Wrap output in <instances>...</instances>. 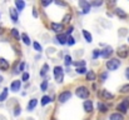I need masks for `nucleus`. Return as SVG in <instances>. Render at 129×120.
Instances as JSON below:
<instances>
[{
    "instance_id": "obj_21",
    "label": "nucleus",
    "mask_w": 129,
    "mask_h": 120,
    "mask_svg": "<svg viewBox=\"0 0 129 120\" xmlns=\"http://www.w3.org/2000/svg\"><path fill=\"white\" fill-rule=\"evenodd\" d=\"M51 99H53V98H50V96H43V99H42V105L49 104V103L51 101Z\"/></svg>"
},
{
    "instance_id": "obj_43",
    "label": "nucleus",
    "mask_w": 129,
    "mask_h": 120,
    "mask_svg": "<svg viewBox=\"0 0 129 120\" xmlns=\"http://www.w3.org/2000/svg\"><path fill=\"white\" fill-rule=\"evenodd\" d=\"M73 30H74V28H73V26H70V28L68 29V31H67V34H70V33H72Z\"/></svg>"
},
{
    "instance_id": "obj_30",
    "label": "nucleus",
    "mask_w": 129,
    "mask_h": 120,
    "mask_svg": "<svg viewBox=\"0 0 129 120\" xmlns=\"http://www.w3.org/2000/svg\"><path fill=\"white\" fill-rule=\"evenodd\" d=\"M11 35H13L15 39H19V33H18L16 29H13V30H11Z\"/></svg>"
},
{
    "instance_id": "obj_7",
    "label": "nucleus",
    "mask_w": 129,
    "mask_h": 120,
    "mask_svg": "<svg viewBox=\"0 0 129 120\" xmlns=\"http://www.w3.org/2000/svg\"><path fill=\"white\" fill-rule=\"evenodd\" d=\"M83 106H84V110H85L86 113H91L93 111V108H94L91 100H85L84 104H83Z\"/></svg>"
},
{
    "instance_id": "obj_6",
    "label": "nucleus",
    "mask_w": 129,
    "mask_h": 120,
    "mask_svg": "<svg viewBox=\"0 0 129 120\" xmlns=\"http://www.w3.org/2000/svg\"><path fill=\"white\" fill-rule=\"evenodd\" d=\"M70 96H72V93L70 91H64V93H61L59 95V101L60 103H65V101H68L70 99Z\"/></svg>"
},
{
    "instance_id": "obj_16",
    "label": "nucleus",
    "mask_w": 129,
    "mask_h": 120,
    "mask_svg": "<svg viewBox=\"0 0 129 120\" xmlns=\"http://www.w3.org/2000/svg\"><path fill=\"white\" fill-rule=\"evenodd\" d=\"M15 5H16V10L18 11H21L25 8V3L24 1H20V0H16L15 1Z\"/></svg>"
},
{
    "instance_id": "obj_34",
    "label": "nucleus",
    "mask_w": 129,
    "mask_h": 120,
    "mask_svg": "<svg viewBox=\"0 0 129 120\" xmlns=\"http://www.w3.org/2000/svg\"><path fill=\"white\" fill-rule=\"evenodd\" d=\"M40 88H42V90H43V91H45V90H46V88H48V81H44V83H42Z\"/></svg>"
},
{
    "instance_id": "obj_22",
    "label": "nucleus",
    "mask_w": 129,
    "mask_h": 120,
    "mask_svg": "<svg viewBox=\"0 0 129 120\" xmlns=\"http://www.w3.org/2000/svg\"><path fill=\"white\" fill-rule=\"evenodd\" d=\"M82 33H83V36L85 38L86 41H88V43H90V41H91V35H90V34H89L86 30H83Z\"/></svg>"
},
{
    "instance_id": "obj_44",
    "label": "nucleus",
    "mask_w": 129,
    "mask_h": 120,
    "mask_svg": "<svg viewBox=\"0 0 129 120\" xmlns=\"http://www.w3.org/2000/svg\"><path fill=\"white\" fill-rule=\"evenodd\" d=\"M125 76H127V79L129 80V68L127 69V70H125Z\"/></svg>"
},
{
    "instance_id": "obj_10",
    "label": "nucleus",
    "mask_w": 129,
    "mask_h": 120,
    "mask_svg": "<svg viewBox=\"0 0 129 120\" xmlns=\"http://www.w3.org/2000/svg\"><path fill=\"white\" fill-rule=\"evenodd\" d=\"M20 85H21V81L20 80H14L11 83V85H10V89L13 91H19L20 90Z\"/></svg>"
},
{
    "instance_id": "obj_4",
    "label": "nucleus",
    "mask_w": 129,
    "mask_h": 120,
    "mask_svg": "<svg viewBox=\"0 0 129 120\" xmlns=\"http://www.w3.org/2000/svg\"><path fill=\"white\" fill-rule=\"evenodd\" d=\"M128 109H129V100L128 99H124L120 104H118L117 105V110L119 111V113H127L128 111Z\"/></svg>"
},
{
    "instance_id": "obj_14",
    "label": "nucleus",
    "mask_w": 129,
    "mask_h": 120,
    "mask_svg": "<svg viewBox=\"0 0 129 120\" xmlns=\"http://www.w3.org/2000/svg\"><path fill=\"white\" fill-rule=\"evenodd\" d=\"M56 39H58V41L60 43V44H67L68 41H67V35L65 34H58L56 35Z\"/></svg>"
},
{
    "instance_id": "obj_37",
    "label": "nucleus",
    "mask_w": 129,
    "mask_h": 120,
    "mask_svg": "<svg viewBox=\"0 0 129 120\" xmlns=\"http://www.w3.org/2000/svg\"><path fill=\"white\" fill-rule=\"evenodd\" d=\"M28 79H29V74L28 73H24L23 74V81H26Z\"/></svg>"
},
{
    "instance_id": "obj_23",
    "label": "nucleus",
    "mask_w": 129,
    "mask_h": 120,
    "mask_svg": "<svg viewBox=\"0 0 129 120\" xmlns=\"http://www.w3.org/2000/svg\"><path fill=\"white\" fill-rule=\"evenodd\" d=\"M98 108H99V110H100L102 113H105V111L108 110L107 105H105V104H103V103H99V104H98Z\"/></svg>"
},
{
    "instance_id": "obj_5",
    "label": "nucleus",
    "mask_w": 129,
    "mask_h": 120,
    "mask_svg": "<svg viewBox=\"0 0 129 120\" xmlns=\"http://www.w3.org/2000/svg\"><path fill=\"white\" fill-rule=\"evenodd\" d=\"M118 56L119 58H123V59H125L127 56L129 55V48L127 45H123V46H120L119 49H118Z\"/></svg>"
},
{
    "instance_id": "obj_39",
    "label": "nucleus",
    "mask_w": 129,
    "mask_h": 120,
    "mask_svg": "<svg viewBox=\"0 0 129 120\" xmlns=\"http://www.w3.org/2000/svg\"><path fill=\"white\" fill-rule=\"evenodd\" d=\"M49 4H51V1H42V5L43 6H48Z\"/></svg>"
},
{
    "instance_id": "obj_40",
    "label": "nucleus",
    "mask_w": 129,
    "mask_h": 120,
    "mask_svg": "<svg viewBox=\"0 0 129 120\" xmlns=\"http://www.w3.org/2000/svg\"><path fill=\"white\" fill-rule=\"evenodd\" d=\"M103 4V1H95V3H93L91 5H95V6H99V5H102Z\"/></svg>"
},
{
    "instance_id": "obj_3",
    "label": "nucleus",
    "mask_w": 129,
    "mask_h": 120,
    "mask_svg": "<svg viewBox=\"0 0 129 120\" xmlns=\"http://www.w3.org/2000/svg\"><path fill=\"white\" fill-rule=\"evenodd\" d=\"M54 76H55V80H56L58 83H61L63 79H64L63 68H60V66H55V68H54Z\"/></svg>"
},
{
    "instance_id": "obj_33",
    "label": "nucleus",
    "mask_w": 129,
    "mask_h": 120,
    "mask_svg": "<svg viewBox=\"0 0 129 120\" xmlns=\"http://www.w3.org/2000/svg\"><path fill=\"white\" fill-rule=\"evenodd\" d=\"M70 18H72V15H70V14H67V15L64 16V24L69 23V21H70Z\"/></svg>"
},
{
    "instance_id": "obj_17",
    "label": "nucleus",
    "mask_w": 129,
    "mask_h": 120,
    "mask_svg": "<svg viewBox=\"0 0 129 120\" xmlns=\"http://www.w3.org/2000/svg\"><path fill=\"white\" fill-rule=\"evenodd\" d=\"M115 13H117V15H118L120 19H125V18H127V13H125L124 10H122V9H117Z\"/></svg>"
},
{
    "instance_id": "obj_32",
    "label": "nucleus",
    "mask_w": 129,
    "mask_h": 120,
    "mask_svg": "<svg viewBox=\"0 0 129 120\" xmlns=\"http://www.w3.org/2000/svg\"><path fill=\"white\" fill-rule=\"evenodd\" d=\"M77 73H78V74H85L86 69L85 68H78V69H77Z\"/></svg>"
},
{
    "instance_id": "obj_25",
    "label": "nucleus",
    "mask_w": 129,
    "mask_h": 120,
    "mask_svg": "<svg viewBox=\"0 0 129 120\" xmlns=\"http://www.w3.org/2000/svg\"><path fill=\"white\" fill-rule=\"evenodd\" d=\"M73 65H75V66H79V68H84V65H85V61H84V60H80V61H74V63H73Z\"/></svg>"
},
{
    "instance_id": "obj_18",
    "label": "nucleus",
    "mask_w": 129,
    "mask_h": 120,
    "mask_svg": "<svg viewBox=\"0 0 129 120\" xmlns=\"http://www.w3.org/2000/svg\"><path fill=\"white\" fill-rule=\"evenodd\" d=\"M37 103H38V101H37V99H31V100L29 101V105H28V110H29V111H31V110H33V109H34V108L37 106Z\"/></svg>"
},
{
    "instance_id": "obj_38",
    "label": "nucleus",
    "mask_w": 129,
    "mask_h": 120,
    "mask_svg": "<svg viewBox=\"0 0 129 120\" xmlns=\"http://www.w3.org/2000/svg\"><path fill=\"white\" fill-rule=\"evenodd\" d=\"M24 68H25V64H24V63H21V64H20V66H19V71H23V70H24Z\"/></svg>"
},
{
    "instance_id": "obj_24",
    "label": "nucleus",
    "mask_w": 129,
    "mask_h": 120,
    "mask_svg": "<svg viewBox=\"0 0 129 120\" xmlns=\"http://www.w3.org/2000/svg\"><path fill=\"white\" fill-rule=\"evenodd\" d=\"M6 96H8V89H4L3 93H1V95H0V101H4L6 99Z\"/></svg>"
},
{
    "instance_id": "obj_31",
    "label": "nucleus",
    "mask_w": 129,
    "mask_h": 120,
    "mask_svg": "<svg viewBox=\"0 0 129 120\" xmlns=\"http://www.w3.org/2000/svg\"><path fill=\"white\" fill-rule=\"evenodd\" d=\"M64 60H65V64H67V65H70V64H72V58H70L69 55H65Z\"/></svg>"
},
{
    "instance_id": "obj_11",
    "label": "nucleus",
    "mask_w": 129,
    "mask_h": 120,
    "mask_svg": "<svg viewBox=\"0 0 129 120\" xmlns=\"http://www.w3.org/2000/svg\"><path fill=\"white\" fill-rule=\"evenodd\" d=\"M10 18H11V20L14 21V23H16L18 21V10L16 9H10Z\"/></svg>"
},
{
    "instance_id": "obj_28",
    "label": "nucleus",
    "mask_w": 129,
    "mask_h": 120,
    "mask_svg": "<svg viewBox=\"0 0 129 120\" xmlns=\"http://www.w3.org/2000/svg\"><path fill=\"white\" fill-rule=\"evenodd\" d=\"M33 46H34V49H35L37 51H42V46H40L37 41H34V43H33Z\"/></svg>"
},
{
    "instance_id": "obj_36",
    "label": "nucleus",
    "mask_w": 129,
    "mask_h": 120,
    "mask_svg": "<svg viewBox=\"0 0 129 120\" xmlns=\"http://www.w3.org/2000/svg\"><path fill=\"white\" fill-rule=\"evenodd\" d=\"M99 55H100L99 50H94V53H93V58H94V59H96V58H98Z\"/></svg>"
},
{
    "instance_id": "obj_20",
    "label": "nucleus",
    "mask_w": 129,
    "mask_h": 120,
    "mask_svg": "<svg viewBox=\"0 0 129 120\" xmlns=\"http://www.w3.org/2000/svg\"><path fill=\"white\" fill-rule=\"evenodd\" d=\"M102 95H103V98H104V99H113V98H114V95H113V94H110V93H109V91H107V90H103V94H102Z\"/></svg>"
},
{
    "instance_id": "obj_26",
    "label": "nucleus",
    "mask_w": 129,
    "mask_h": 120,
    "mask_svg": "<svg viewBox=\"0 0 129 120\" xmlns=\"http://www.w3.org/2000/svg\"><path fill=\"white\" fill-rule=\"evenodd\" d=\"M21 39H23V41H24V44L30 45V39L28 38V35H26V34H23V35H21Z\"/></svg>"
},
{
    "instance_id": "obj_42",
    "label": "nucleus",
    "mask_w": 129,
    "mask_h": 120,
    "mask_svg": "<svg viewBox=\"0 0 129 120\" xmlns=\"http://www.w3.org/2000/svg\"><path fill=\"white\" fill-rule=\"evenodd\" d=\"M19 114H20V108L16 106V109H15V115H19Z\"/></svg>"
},
{
    "instance_id": "obj_13",
    "label": "nucleus",
    "mask_w": 129,
    "mask_h": 120,
    "mask_svg": "<svg viewBox=\"0 0 129 120\" xmlns=\"http://www.w3.org/2000/svg\"><path fill=\"white\" fill-rule=\"evenodd\" d=\"M0 69L1 70H8L9 69V63L5 60V59H0Z\"/></svg>"
},
{
    "instance_id": "obj_29",
    "label": "nucleus",
    "mask_w": 129,
    "mask_h": 120,
    "mask_svg": "<svg viewBox=\"0 0 129 120\" xmlns=\"http://www.w3.org/2000/svg\"><path fill=\"white\" fill-rule=\"evenodd\" d=\"M48 69H49V66H48V64H45V65H44V68H43V69H42V71H40V75H42V76L46 74V71H48Z\"/></svg>"
},
{
    "instance_id": "obj_15",
    "label": "nucleus",
    "mask_w": 129,
    "mask_h": 120,
    "mask_svg": "<svg viewBox=\"0 0 129 120\" xmlns=\"http://www.w3.org/2000/svg\"><path fill=\"white\" fill-rule=\"evenodd\" d=\"M110 120H124V116L120 113H113L110 115Z\"/></svg>"
},
{
    "instance_id": "obj_45",
    "label": "nucleus",
    "mask_w": 129,
    "mask_h": 120,
    "mask_svg": "<svg viewBox=\"0 0 129 120\" xmlns=\"http://www.w3.org/2000/svg\"><path fill=\"white\" fill-rule=\"evenodd\" d=\"M55 3H56L58 5H61V6H64V5H65V3H61V1H55Z\"/></svg>"
},
{
    "instance_id": "obj_27",
    "label": "nucleus",
    "mask_w": 129,
    "mask_h": 120,
    "mask_svg": "<svg viewBox=\"0 0 129 120\" xmlns=\"http://www.w3.org/2000/svg\"><path fill=\"white\" fill-rule=\"evenodd\" d=\"M120 93H124V94H127V93H129V84H127V85H123L122 88H120V90H119Z\"/></svg>"
},
{
    "instance_id": "obj_12",
    "label": "nucleus",
    "mask_w": 129,
    "mask_h": 120,
    "mask_svg": "<svg viewBox=\"0 0 129 120\" xmlns=\"http://www.w3.org/2000/svg\"><path fill=\"white\" fill-rule=\"evenodd\" d=\"M51 29H53V31H55V33H60V31L63 30V25H61V24L53 23V24H51Z\"/></svg>"
},
{
    "instance_id": "obj_8",
    "label": "nucleus",
    "mask_w": 129,
    "mask_h": 120,
    "mask_svg": "<svg viewBox=\"0 0 129 120\" xmlns=\"http://www.w3.org/2000/svg\"><path fill=\"white\" fill-rule=\"evenodd\" d=\"M112 54H113V48H112V46H107V48L100 53V55H102L103 58H109Z\"/></svg>"
},
{
    "instance_id": "obj_46",
    "label": "nucleus",
    "mask_w": 129,
    "mask_h": 120,
    "mask_svg": "<svg viewBox=\"0 0 129 120\" xmlns=\"http://www.w3.org/2000/svg\"><path fill=\"white\" fill-rule=\"evenodd\" d=\"M128 41H129V38H128Z\"/></svg>"
},
{
    "instance_id": "obj_41",
    "label": "nucleus",
    "mask_w": 129,
    "mask_h": 120,
    "mask_svg": "<svg viewBox=\"0 0 129 120\" xmlns=\"http://www.w3.org/2000/svg\"><path fill=\"white\" fill-rule=\"evenodd\" d=\"M107 76H108V75H107V73H104V74H102V75H100V79L105 80V79H107Z\"/></svg>"
},
{
    "instance_id": "obj_2",
    "label": "nucleus",
    "mask_w": 129,
    "mask_h": 120,
    "mask_svg": "<svg viewBox=\"0 0 129 120\" xmlns=\"http://www.w3.org/2000/svg\"><path fill=\"white\" fill-rule=\"evenodd\" d=\"M75 94L80 98V99H86L89 96V90L86 89L85 86H79L77 90H75Z\"/></svg>"
},
{
    "instance_id": "obj_1",
    "label": "nucleus",
    "mask_w": 129,
    "mask_h": 120,
    "mask_svg": "<svg viewBox=\"0 0 129 120\" xmlns=\"http://www.w3.org/2000/svg\"><path fill=\"white\" fill-rule=\"evenodd\" d=\"M105 65H107V69L108 70H117L120 66V60H118V59H110V60L107 61Z\"/></svg>"
},
{
    "instance_id": "obj_35",
    "label": "nucleus",
    "mask_w": 129,
    "mask_h": 120,
    "mask_svg": "<svg viewBox=\"0 0 129 120\" xmlns=\"http://www.w3.org/2000/svg\"><path fill=\"white\" fill-rule=\"evenodd\" d=\"M68 44H69V45H74V44H75L74 38H72V36H70V38H68Z\"/></svg>"
},
{
    "instance_id": "obj_19",
    "label": "nucleus",
    "mask_w": 129,
    "mask_h": 120,
    "mask_svg": "<svg viewBox=\"0 0 129 120\" xmlns=\"http://www.w3.org/2000/svg\"><path fill=\"white\" fill-rule=\"evenodd\" d=\"M95 73L94 71H89L88 74H86V80L88 81H93V80H95Z\"/></svg>"
},
{
    "instance_id": "obj_9",
    "label": "nucleus",
    "mask_w": 129,
    "mask_h": 120,
    "mask_svg": "<svg viewBox=\"0 0 129 120\" xmlns=\"http://www.w3.org/2000/svg\"><path fill=\"white\" fill-rule=\"evenodd\" d=\"M79 5L83 8V13L86 14V13H89V10H90V5H91V4H89V3L85 1V0H82V1H79Z\"/></svg>"
}]
</instances>
